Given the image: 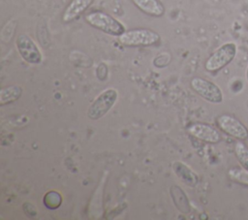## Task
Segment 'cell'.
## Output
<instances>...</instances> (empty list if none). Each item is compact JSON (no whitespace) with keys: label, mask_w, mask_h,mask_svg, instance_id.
Returning a JSON list of instances; mask_svg holds the SVG:
<instances>
[{"label":"cell","mask_w":248,"mask_h":220,"mask_svg":"<svg viewBox=\"0 0 248 220\" xmlns=\"http://www.w3.org/2000/svg\"><path fill=\"white\" fill-rule=\"evenodd\" d=\"M237 46L233 42L221 45L205 61L204 68L208 72H217L229 65L236 56Z\"/></svg>","instance_id":"obj_3"},{"label":"cell","mask_w":248,"mask_h":220,"mask_svg":"<svg viewBox=\"0 0 248 220\" xmlns=\"http://www.w3.org/2000/svg\"><path fill=\"white\" fill-rule=\"evenodd\" d=\"M84 19L92 27L111 36L118 37L126 31L125 26L119 20L104 12L89 13L84 16Z\"/></svg>","instance_id":"obj_1"},{"label":"cell","mask_w":248,"mask_h":220,"mask_svg":"<svg viewBox=\"0 0 248 220\" xmlns=\"http://www.w3.org/2000/svg\"><path fill=\"white\" fill-rule=\"evenodd\" d=\"M93 2L94 0H72L62 15V20L64 22L73 21L79 16Z\"/></svg>","instance_id":"obj_9"},{"label":"cell","mask_w":248,"mask_h":220,"mask_svg":"<svg viewBox=\"0 0 248 220\" xmlns=\"http://www.w3.org/2000/svg\"><path fill=\"white\" fill-rule=\"evenodd\" d=\"M22 89L17 85L4 87L0 91V105L4 106L16 101L21 95Z\"/></svg>","instance_id":"obj_12"},{"label":"cell","mask_w":248,"mask_h":220,"mask_svg":"<svg viewBox=\"0 0 248 220\" xmlns=\"http://www.w3.org/2000/svg\"><path fill=\"white\" fill-rule=\"evenodd\" d=\"M118 98V92L114 88H108L100 93L90 105L87 115L92 120H97L103 117L110 110Z\"/></svg>","instance_id":"obj_4"},{"label":"cell","mask_w":248,"mask_h":220,"mask_svg":"<svg viewBox=\"0 0 248 220\" xmlns=\"http://www.w3.org/2000/svg\"><path fill=\"white\" fill-rule=\"evenodd\" d=\"M216 122L219 129L225 134L239 141H245L248 139L247 127L236 117L231 114H221L217 117Z\"/></svg>","instance_id":"obj_6"},{"label":"cell","mask_w":248,"mask_h":220,"mask_svg":"<svg viewBox=\"0 0 248 220\" xmlns=\"http://www.w3.org/2000/svg\"><path fill=\"white\" fill-rule=\"evenodd\" d=\"M188 132L194 138L208 143H217L221 141L220 133L209 124L193 123L188 127Z\"/></svg>","instance_id":"obj_8"},{"label":"cell","mask_w":248,"mask_h":220,"mask_svg":"<svg viewBox=\"0 0 248 220\" xmlns=\"http://www.w3.org/2000/svg\"><path fill=\"white\" fill-rule=\"evenodd\" d=\"M190 85L192 89L204 100L213 104L222 103L223 92L214 82L200 77H195L191 79Z\"/></svg>","instance_id":"obj_5"},{"label":"cell","mask_w":248,"mask_h":220,"mask_svg":"<svg viewBox=\"0 0 248 220\" xmlns=\"http://www.w3.org/2000/svg\"><path fill=\"white\" fill-rule=\"evenodd\" d=\"M245 77H246V80L248 82V66H247V69H246V73H245Z\"/></svg>","instance_id":"obj_16"},{"label":"cell","mask_w":248,"mask_h":220,"mask_svg":"<svg viewBox=\"0 0 248 220\" xmlns=\"http://www.w3.org/2000/svg\"><path fill=\"white\" fill-rule=\"evenodd\" d=\"M16 48L21 58L30 64H40L43 60L42 53L35 42L26 34H19L16 41Z\"/></svg>","instance_id":"obj_7"},{"label":"cell","mask_w":248,"mask_h":220,"mask_svg":"<svg viewBox=\"0 0 248 220\" xmlns=\"http://www.w3.org/2000/svg\"><path fill=\"white\" fill-rule=\"evenodd\" d=\"M170 191L172 194V198L179 200L178 203L175 204L177 208H179L184 213H188L190 211V205H189L188 199H187L186 195L184 194V192L177 186L171 187Z\"/></svg>","instance_id":"obj_14"},{"label":"cell","mask_w":248,"mask_h":220,"mask_svg":"<svg viewBox=\"0 0 248 220\" xmlns=\"http://www.w3.org/2000/svg\"><path fill=\"white\" fill-rule=\"evenodd\" d=\"M135 6L146 15L161 16L165 13V8L159 0H132Z\"/></svg>","instance_id":"obj_10"},{"label":"cell","mask_w":248,"mask_h":220,"mask_svg":"<svg viewBox=\"0 0 248 220\" xmlns=\"http://www.w3.org/2000/svg\"><path fill=\"white\" fill-rule=\"evenodd\" d=\"M118 41L125 47H148L160 42V35L150 29L137 28L127 30L118 36Z\"/></svg>","instance_id":"obj_2"},{"label":"cell","mask_w":248,"mask_h":220,"mask_svg":"<svg viewBox=\"0 0 248 220\" xmlns=\"http://www.w3.org/2000/svg\"><path fill=\"white\" fill-rule=\"evenodd\" d=\"M228 175L231 180L248 186V170L244 168H232L228 172Z\"/></svg>","instance_id":"obj_15"},{"label":"cell","mask_w":248,"mask_h":220,"mask_svg":"<svg viewBox=\"0 0 248 220\" xmlns=\"http://www.w3.org/2000/svg\"><path fill=\"white\" fill-rule=\"evenodd\" d=\"M234 153L240 166L248 170V146L241 141H238L234 144Z\"/></svg>","instance_id":"obj_13"},{"label":"cell","mask_w":248,"mask_h":220,"mask_svg":"<svg viewBox=\"0 0 248 220\" xmlns=\"http://www.w3.org/2000/svg\"><path fill=\"white\" fill-rule=\"evenodd\" d=\"M172 169L175 174L187 185L193 187L198 183L197 174L184 163L174 162L172 164Z\"/></svg>","instance_id":"obj_11"}]
</instances>
